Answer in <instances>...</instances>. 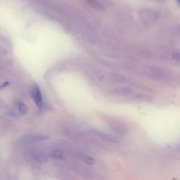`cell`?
<instances>
[{
    "instance_id": "1",
    "label": "cell",
    "mask_w": 180,
    "mask_h": 180,
    "mask_svg": "<svg viewBox=\"0 0 180 180\" xmlns=\"http://www.w3.org/2000/svg\"><path fill=\"white\" fill-rule=\"evenodd\" d=\"M49 139V137L43 134H31L22 137L19 142L21 145H31L36 143L44 142Z\"/></svg>"
},
{
    "instance_id": "2",
    "label": "cell",
    "mask_w": 180,
    "mask_h": 180,
    "mask_svg": "<svg viewBox=\"0 0 180 180\" xmlns=\"http://www.w3.org/2000/svg\"><path fill=\"white\" fill-rule=\"evenodd\" d=\"M31 97L35 104L39 109H42L43 106V98L42 96L40 89L37 85H34L31 89Z\"/></svg>"
},
{
    "instance_id": "3",
    "label": "cell",
    "mask_w": 180,
    "mask_h": 180,
    "mask_svg": "<svg viewBox=\"0 0 180 180\" xmlns=\"http://www.w3.org/2000/svg\"><path fill=\"white\" fill-rule=\"evenodd\" d=\"M111 94L115 96H120V97H123V96H128L132 94V89L129 87H117L111 90Z\"/></svg>"
},
{
    "instance_id": "4",
    "label": "cell",
    "mask_w": 180,
    "mask_h": 180,
    "mask_svg": "<svg viewBox=\"0 0 180 180\" xmlns=\"http://www.w3.org/2000/svg\"><path fill=\"white\" fill-rule=\"evenodd\" d=\"M28 158L33 160L40 162V163H44V162H47V158L40 151H30L28 153Z\"/></svg>"
},
{
    "instance_id": "5",
    "label": "cell",
    "mask_w": 180,
    "mask_h": 180,
    "mask_svg": "<svg viewBox=\"0 0 180 180\" xmlns=\"http://www.w3.org/2000/svg\"><path fill=\"white\" fill-rule=\"evenodd\" d=\"M86 1L89 6H91L92 7L95 8V9L98 11L104 10V6L102 5L101 3L98 0H86Z\"/></svg>"
},
{
    "instance_id": "6",
    "label": "cell",
    "mask_w": 180,
    "mask_h": 180,
    "mask_svg": "<svg viewBox=\"0 0 180 180\" xmlns=\"http://www.w3.org/2000/svg\"><path fill=\"white\" fill-rule=\"evenodd\" d=\"M49 156L53 159H59L62 160L64 158V153L61 150H54L49 154Z\"/></svg>"
},
{
    "instance_id": "7",
    "label": "cell",
    "mask_w": 180,
    "mask_h": 180,
    "mask_svg": "<svg viewBox=\"0 0 180 180\" xmlns=\"http://www.w3.org/2000/svg\"><path fill=\"white\" fill-rule=\"evenodd\" d=\"M79 158L82 160L83 162H85V163L88 165H94L95 163L94 159L92 158L91 156H89L88 155L83 154H80L78 155Z\"/></svg>"
},
{
    "instance_id": "8",
    "label": "cell",
    "mask_w": 180,
    "mask_h": 180,
    "mask_svg": "<svg viewBox=\"0 0 180 180\" xmlns=\"http://www.w3.org/2000/svg\"><path fill=\"white\" fill-rule=\"evenodd\" d=\"M17 106H18V109H19V112L20 113V114H22V115H26V114L28 113V108H27L26 105L24 103H23L22 101L18 102Z\"/></svg>"
},
{
    "instance_id": "9",
    "label": "cell",
    "mask_w": 180,
    "mask_h": 180,
    "mask_svg": "<svg viewBox=\"0 0 180 180\" xmlns=\"http://www.w3.org/2000/svg\"><path fill=\"white\" fill-rule=\"evenodd\" d=\"M8 84H9V82H4V83H3V84H2L1 85H0V89H2V88H4L5 87H7Z\"/></svg>"
},
{
    "instance_id": "10",
    "label": "cell",
    "mask_w": 180,
    "mask_h": 180,
    "mask_svg": "<svg viewBox=\"0 0 180 180\" xmlns=\"http://www.w3.org/2000/svg\"><path fill=\"white\" fill-rule=\"evenodd\" d=\"M174 56H175V57H173V58L175 59L177 61H179V53H176V54L174 55Z\"/></svg>"
},
{
    "instance_id": "11",
    "label": "cell",
    "mask_w": 180,
    "mask_h": 180,
    "mask_svg": "<svg viewBox=\"0 0 180 180\" xmlns=\"http://www.w3.org/2000/svg\"><path fill=\"white\" fill-rule=\"evenodd\" d=\"M153 1H155V2H157L162 3V4H163V3H165V2H166V0H153Z\"/></svg>"
},
{
    "instance_id": "12",
    "label": "cell",
    "mask_w": 180,
    "mask_h": 180,
    "mask_svg": "<svg viewBox=\"0 0 180 180\" xmlns=\"http://www.w3.org/2000/svg\"><path fill=\"white\" fill-rule=\"evenodd\" d=\"M177 2L178 4H179V2H180V0H177Z\"/></svg>"
}]
</instances>
